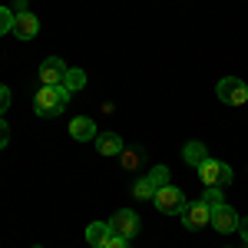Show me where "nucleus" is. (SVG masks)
Segmentation results:
<instances>
[{
	"mask_svg": "<svg viewBox=\"0 0 248 248\" xmlns=\"http://www.w3.org/2000/svg\"><path fill=\"white\" fill-rule=\"evenodd\" d=\"M103 248H129V238H119V235H109Z\"/></svg>",
	"mask_w": 248,
	"mask_h": 248,
	"instance_id": "obj_19",
	"label": "nucleus"
},
{
	"mask_svg": "<svg viewBox=\"0 0 248 248\" xmlns=\"http://www.w3.org/2000/svg\"><path fill=\"white\" fill-rule=\"evenodd\" d=\"M66 103H70V90L66 86H40L37 99H33V109L43 119H53V116H60L66 109Z\"/></svg>",
	"mask_w": 248,
	"mask_h": 248,
	"instance_id": "obj_1",
	"label": "nucleus"
},
{
	"mask_svg": "<svg viewBox=\"0 0 248 248\" xmlns=\"http://www.w3.org/2000/svg\"><path fill=\"white\" fill-rule=\"evenodd\" d=\"M33 248H40V245H33Z\"/></svg>",
	"mask_w": 248,
	"mask_h": 248,
	"instance_id": "obj_23",
	"label": "nucleus"
},
{
	"mask_svg": "<svg viewBox=\"0 0 248 248\" xmlns=\"http://www.w3.org/2000/svg\"><path fill=\"white\" fill-rule=\"evenodd\" d=\"M63 86H66L70 93L83 90V86H86V73H83V70H77V66H70V70H66V79H63Z\"/></svg>",
	"mask_w": 248,
	"mask_h": 248,
	"instance_id": "obj_15",
	"label": "nucleus"
},
{
	"mask_svg": "<svg viewBox=\"0 0 248 248\" xmlns=\"http://www.w3.org/2000/svg\"><path fill=\"white\" fill-rule=\"evenodd\" d=\"M179 218H182V225H186V232H199L202 225H209V218H212V212L209 205L199 199V202H189L186 209L179 212Z\"/></svg>",
	"mask_w": 248,
	"mask_h": 248,
	"instance_id": "obj_7",
	"label": "nucleus"
},
{
	"mask_svg": "<svg viewBox=\"0 0 248 248\" xmlns=\"http://www.w3.org/2000/svg\"><path fill=\"white\" fill-rule=\"evenodd\" d=\"M7 142H10V126L0 119V149H7Z\"/></svg>",
	"mask_w": 248,
	"mask_h": 248,
	"instance_id": "obj_21",
	"label": "nucleus"
},
{
	"mask_svg": "<svg viewBox=\"0 0 248 248\" xmlns=\"http://www.w3.org/2000/svg\"><path fill=\"white\" fill-rule=\"evenodd\" d=\"M182 159L189 162L192 169H199V166L209 159V153H205V146H202V142H186V149H182Z\"/></svg>",
	"mask_w": 248,
	"mask_h": 248,
	"instance_id": "obj_14",
	"label": "nucleus"
},
{
	"mask_svg": "<svg viewBox=\"0 0 248 248\" xmlns=\"http://www.w3.org/2000/svg\"><path fill=\"white\" fill-rule=\"evenodd\" d=\"M119 159H123V169H136V166L146 159V153H142V149H123Z\"/></svg>",
	"mask_w": 248,
	"mask_h": 248,
	"instance_id": "obj_17",
	"label": "nucleus"
},
{
	"mask_svg": "<svg viewBox=\"0 0 248 248\" xmlns=\"http://www.w3.org/2000/svg\"><path fill=\"white\" fill-rule=\"evenodd\" d=\"M66 70H70V66H66L60 57H46L43 63H40V73H37V77H40V83H43V86H63Z\"/></svg>",
	"mask_w": 248,
	"mask_h": 248,
	"instance_id": "obj_8",
	"label": "nucleus"
},
{
	"mask_svg": "<svg viewBox=\"0 0 248 248\" xmlns=\"http://www.w3.org/2000/svg\"><path fill=\"white\" fill-rule=\"evenodd\" d=\"M17 40H33L40 33V20L37 14H30V10H23V14H17L14 17V30H10Z\"/></svg>",
	"mask_w": 248,
	"mask_h": 248,
	"instance_id": "obj_9",
	"label": "nucleus"
},
{
	"mask_svg": "<svg viewBox=\"0 0 248 248\" xmlns=\"http://www.w3.org/2000/svg\"><path fill=\"white\" fill-rule=\"evenodd\" d=\"M162 186H169V169H166V166H153V172L142 175V179L133 186V195L136 199H153Z\"/></svg>",
	"mask_w": 248,
	"mask_h": 248,
	"instance_id": "obj_3",
	"label": "nucleus"
},
{
	"mask_svg": "<svg viewBox=\"0 0 248 248\" xmlns=\"http://www.w3.org/2000/svg\"><path fill=\"white\" fill-rule=\"evenodd\" d=\"M209 225L215 232H222V235H232V232H238V215H235V209H232V205H222V209L212 212Z\"/></svg>",
	"mask_w": 248,
	"mask_h": 248,
	"instance_id": "obj_10",
	"label": "nucleus"
},
{
	"mask_svg": "<svg viewBox=\"0 0 248 248\" xmlns=\"http://www.w3.org/2000/svg\"><path fill=\"white\" fill-rule=\"evenodd\" d=\"M7 106H10V86H3V83H0V116H3Z\"/></svg>",
	"mask_w": 248,
	"mask_h": 248,
	"instance_id": "obj_20",
	"label": "nucleus"
},
{
	"mask_svg": "<svg viewBox=\"0 0 248 248\" xmlns=\"http://www.w3.org/2000/svg\"><path fill=\"white\" fill-rule=\"evenodd\" d=\"M70 136H73L77 142H90V139L99 136V129H96V123L90 116H77V119L70 123Z\"/></svg>",
	"mask_w": 248,
	"mask_h": 248,
	"instance_id": "obj_11",
	"label": "nucleus"
},
{
	"mask_svg": "<svg viewBox=\"0 0 248 248\" xmlns=\"http://www.w3.org/2000/svg\"><path fill=\"white\" fill-rule=\"evenodd\" d=\"M202 202L209 205V212H215V209H222V205H225V195H222V189H218V186H212V189H205Z\"/></svg>",
	"mask_w": 248,
	"mask_h": 248,
	"instance_id": "obj_16",
	"label": "nucleus"
},
{
	"mask_svg": "<svg viewBox=\"0 0 248 248\" xmlns=\"http://www.w3.org/2000/svg\"><path fill=\"white\" fill-rule=\"evenodd\" d=\"M238 235H242V242H245V248H248V215L238 218Z\"/></svg>",
	"mask_w": 248,
	"mask_h": 248,
	"instance_id": "obj_22",
	"label": "nucleus"
},
{
	"mask_svg": "<svg viewBox=\"0 0 248 248\" xmlns=\"http://www.w3.org/2000/svg\"><path fill=\"white\" fill-rule=\"evenodd\" d=\"M153 202H155V209L162 212V215H179V212L189 205V202H186V192L175 189V186H162V189L153 195Z\"/></svg>",
	"mask_w": 248,
	"mask_h": 248,
	"instance_id": "obj_4",
	"label": "nucleus"
},
{
	"mask_svg": "<svg viewBox=\"0 0 248 248\" xmlns=\"http://www.w3.org/2000/svg\"><path fill=\"white\" fill-rule=\"evenodd\" d=\"M199 179L205 182V189H212V186H218V189H225L232 182V166L229 162H218V159H205L202 166H199Z\"/></svg>",
	"mask_w": 248,
	"mask_h": 248,
	"instance_id": "obj_2",
	"label": "nucleus"
},
{
	"mask_svg": "<svg viewBox=\"0 0 248 248\" xmlns=\"http://www.w3.org/2000/svg\"><path fill=\"white\" fill-rule=\"evenodd\" d=\"M93 142H96V153H99V155H119L123 149H126L123 139H119L116 133H99Z\"/></svg>",
	"mask_w": 248,
	"mask_h": 248,
	"instance_id": "obj_12",
	"label": "nucleus"
},
{
	"mask_svg": "<svg viewBox=\"0 0 248 248\" xmlns=\"http://www.w3.org/2000/svg\"><path fill=\"white\" fill-rule=\"evenodd\" d=\"M139 229H142V222H139V215H136L133 209H119L113 218H109V232L119 235V238H136Z\"/></svg>",
	"mask_w": 248,
	"mask_h": 248,
	"instance_id": "obj_6",
	"label": "nucleus"
},
{
	"mask_svg": "<svg viewBox=\"0 0 248 248\" xmlns=\"http://www.w3.org/2000/svg\"><path fill=\"white\" fill-rule=\"evenodd\" d=\"M109 235H113V232H109V222H90V229H86V242H90L93 248H103Z\"/></svg>",
	"mask_w": 248,
	"mask_h": 248,
	"instance_id": "obj_13",
	"label": "nucleus"
},
{
	"mask_svg": "<svg viewBox=\"0 0 248 248\" xmlns=\"http://www.w3.org/2000/svg\"><path fill=\"white\" fill-rule=\"evenodd\" d=\"M215 96H218L225 106H242V103H248V86L238 77H225V79H218Z\"/></svg>",
	"mask_w": 248,
	"mask_h": 248,
	"instance_id": "obj_5",
	"label": "nucleus"
},
{
	"mask_svg": "<svg viewBox=\"0 0 248 248\" xmlns=\"http://www.w3.org/2000/svg\"><path fill=\"white\" fill-rule=\"evenodd\" d=\"M14 17H17V14H10L7 7H0V37L14 30Z\"/></svg>",
	"mask_w": 248,
	"mask_h": 248,
	"instance_id": "obj_18",
	"label": "nucleus"
}]
</instances>
